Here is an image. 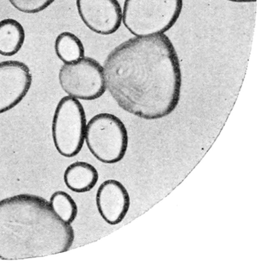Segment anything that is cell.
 I'll return each instance as SVG.
<instances>
[{"label": "cell", "instance_id": "cell-11", "mask_svg": "<svg viewBox=\"0 0 261 263\" xmlns=\"http://www.w3.org/2000/svg\"><path fill=\"white\" fill-rule=\"evenodd\" d=\"M25 39V32L17 20L7 18L0 21V54L12 56L22 48Z\"/></svg>", "mask_w": 261, "mask_h": 263}, {"label": "cell", "instance_id": "cell-6", "mask_svg": "<svg viewBox=\"0 0 261 263\" xmlns=\"http://www.w3.org/2000/svg\"><path fill=\"white\" fill-rule=\"evenodd\" d=\"M58 78L64 92L78 100L96 99L107 89L103 66L90 57H83L75 62L64 63Z\"/></svg>", "mask_w": 261, "mask_h": 263}, {"label": "cell", "instance_id": "cell-12", "mask_svg": "<svg viewBox=\"0 0 261 263\" xmlns=\"http://www.w3.org/2000/svg\"><path fill=\"white\" fill-rule=\"evenodd\" d=\"M54 47L57 56L64 63L74 62L84 57L82 42L71 32L64 31L58 34Z\"/></svg>", "mask_w": 261, "mask_h": 263}, {"label": "cell", "instance_id": "cell-15", "mask_svg": "<svg viewBox=\"0 0 261 263\" xmlns=\"http://www.w3.org/2000/svg\"><path fill=\"white\" fill-rule=\"evenodd\" d=\"M235 3H253L256 2V0H227Z\"/></svg>", "mask_w": 261, "mask_h": 263}, {"label": "cell", "instance_id": "cell-3", "mask_svg": "<svg viewBox=\"0 0 261 263\" xmlns=\"http://www.w3.org/2000/svg\"><path fill=\"white\" fill-rule=\"evenodd\" d=\"M183 0H125L122 22L135 36L164 33L178 21Z\"/></svg>", "mask_w": 261, "mask_h": 263}, {"label": "cell", "instance_id": "cell-14", "mask_svg": "<svg viewBox=\"0 0 261 263\" xmlns=\"http://www.w3.org/2000/svg\"><path fill=\"white\" fill-rule=\"evenodd\" d=\"M18 11L28 14L40 12L49 6L55 0H8Z\"/></svg>", "mask_w": 261, "mask_h": 263}, {"label": "cell", "instance_id": "cell-8", "mask_svg": "<svg viewBox=\"0 0 261 263\" xmlns=\"http://www.w3.org/2000/svg\"><path fill=\"white\" fill-rule=\"evenodd\" d=\"M32 83L28 66L16 60L0 62V114L16 106L28 93Z\"/></svg>", "mask_w": 261, "mask_h": 263}, {"label": "cell", "instance_id": "cell-7", "mask_svg": "<svg viewBox=\"0 0 261 263\" xmlns=\"http://www.w3.org/2000/svg\"><path fill=\"white\" fill-rule=\"evenodd\" d=\"M79 16L93 32L101 35L115 33L122 22V9L117 0H76Z\"/></svg>", "mask_w": 261, "mask_h": 263}, {"label": "cell", "instance_id": "cell-10", "mask_svg": "<svg viewBox=\"0 0 261 263\" xmlns=\"http://www.w3.org/2000/svg\"><path fill=\"white\" fill-rule=\"evenodd\" d=\"M63 179L70 190L76 193H84L95 186L98 179V173L92 164L86 162L77 161L66 167Z\"/></svg>", "mask_w": 261, "mask_h": 263}, {"label": "cell", "instance_id": "cell-4", "mask_svg": "<svg viewBox=\"0 0 261 263\" xmlns=\"http://www.w3.org/2000/svg\"><path fill=\"white\" fill-rule=\"evenodd\" d=\"M87 147L99 161L113 164L124 157L128 144L127 128L116 116L107 112L93 116L86 124Z\"/></svg>", "mask_w": 261, "mask_h": 263}, {"label": "cell", "instance_id": "cell-13", "mask_svg": "<svg viewBox=\"0 0 261 263\" xmlns=\"http://www.w3.org/2000/svg\"><path fill=\"white\" fill-rule=\"evenodd\" d=\"M49 202L63 221L69 224L74 221L77 214V206L68 194L62 191H56L51 195Z\"/></svg>", "mask_w": 261, "mask_h": 263}, {"label": "cell", "instance_id": "cell-1", "mask_svg": "<svg viewBox=\"0 0 261 263\" xmlns=\"http://www.w3.org/2000/svg\"><path fill=\"white\" fill-rule=\"evenodd\" d=\"M106 86L118 106L146 120L167 117L177 107L182 73L164 33L135 36L114 48L103 66Z\"/></svg>", "mask_w": 261, "mask_h": 263}, {"label": "cell", "instance_id": "cell-5", "mask_svg": "<svg viewBox=\"0 0 261 263\" xmlns=\"http://www.w3.org/2000/svg\"><path fill=\"white\" fill-rule=\"evenodd\" d=\"M86 124L85 111L78 99L67 96L59 101L53 116L51 133L55 146L61 155L70 158L80 152Z\"/></svg>", "mask_w": 261, "mask_h": 263}, {"label": "cell", "instance_id": "cell-2", "mask_svg": "<svg viewBox=\"0 0 261 263\" xmlns=\"http://www.w3.org/2000/svg\"><path fill=\"white\" fill-rule=\"evenodd\" d=\"M74 232L49 201L31 194L0 200V258L19 260L67 251Z\"/></svg>", "mask_w": 261, "mask_h": 263}, {"label": "cell", "instance_id": "cell-9", "mask_svg": "<svg viewBox=\"0 0 261 263\" xmlns=\"http://www.w3.org/2000/svg\"><path fill=\"white\" fill-rule=\"evenodd\" d=\"M97 208L102 219L115 225L125 217L130 206L129 194L121 183L114 179L103 181L96 195Z\"/></svg>", "mask_w": 261, "mask_h": 263}]
</instances>
